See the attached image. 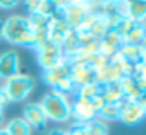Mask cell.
<instances>
[{"mask_svg": "<svg viewBox=\"0 0 146 135\" xmlns=\"http://www.w3.org/2000/svg\"><path fill=\"white\" fill-rule=\"evenodd\" d=\"M86 135H108V127L102 119L96 118L86 122Z\"/></svg>", "mask_w": 146, "mask_h": 135, "instance_id": "obj_22", "label": "cell"}, {"mask_svg": "<svg viewBox=\"0 0 146 135\" xmlns=\"http://www.w3.org/2000/svg\"><path fill=\"white\" fill-rule=\"evenodd\" d=\"M16 6V2H7V0H0V8L2 9H10Z\"/></svg>", "mask_w": 146, "mask_h": 135, "instance_id": "obj_26", "label": "cell"}, {"mask_svg": "<svg viewBox=\"0 0 146 135\" xmlns=\"http://www.w3.org/2000/svg\"><path fill=\"white\" fill-rule=\"evenodd\" d=\"M69 72H71V65L68 63V60H64L60 65L54 66L50 69H46L44 74H42V80L54 90L63 78L69 77Z\"/></svg>", "mask_w": 146, "mask_h": 135, "instance_id": "obj_12", "label": "cell"}, {"mask_svg": "<svg viewBox=\"0 0 146 135\" xmlns=\"http://www.w3.org/2000/svg\"><path fill=\"white\" fill-rule=\"evenodd\" d=\"M3 39L17 46L35 49V33L25 16H11L3 21Z\"/></svg>", "mask_w": 146, "mask_h": 135, "instance_id": "obj_1", "label": "cell"}, {"mask_svg": "<svg viewBox=\"0 0 146 135\" xmlns=\"http://www.w3.org/2000/svg\"><path fill=\"white\" fill-rule=\"evenodd\" d=\"M69 78L72 80L76 90L82 85L91 83L94 80V69L88 68V66H71V72H69Z\"/></svg>", "mask_w": 146, "mask_h": 135, "instance_id": "obj_14", "label": "cell"}, {"mask_svg": "<svg viewBox=\"0 0 146 135\" xmlns=\"http://www.w3.org/2000/svg\"><path fill=\"white\" fill-rule=\"evenodd\" d=\"M126 97H123L121 100H118V102H111V104H104V107H102L101 110H99L98 116L99 119H102V121H115V119H119V115L121 112H123L124 105L127 104Z\"/></svg>", "mask_w": 146, "mask_h": 135, "instance_id": "obj_15", "label": "cell"}, {"mask_svg": "<svg viewBox=\"0 0 146 135\" xmlns=\"http://www.w3.org/2000/svg\"><path fill=\"white\" fill-rule=\"evenodd\" d=\"M0 135H10V134H8V130L5 127H2V129H0Z\"/></svg>", "mask_w": 146, "mask_h": 135, "instance_id": "obj_28", "label": "cell"}, {"mask_svg": "<svg viewBox=\"0 0 146 135\" xmlns=\"http://www.w3.org/2000/svg\"><path fill=\"white\" fill-rule=\"evenodd\" d=\"M39 105L44 110L47 119H52L55 122H66L71 119V100L63 94L50 91L42 97Z\"/></svg>", "mask_w": 146, "mask_h": 135, "instance_id": "obj_2", "label": "cell"}, {"mask_svg": "<svg viewBox=\"0 0 146 135\" xmlns=\"http://www.w3.org/2000/svg\"><path fill=\"white\" fill-rule=\"evenodd\" d=\"M98 96H101V85L96 83V82H91V83L79 86L72 97H77V99H82V100H90V102H91V100Z\"/></svg>", "mask_w": 146, "mask_h": 135, "instance_id": "obj_19", "label": "cell"}, {"mask_svg": "<svg viewBox=\"0 0 146 135\" xmlns=\"http://www.w3.org/2000/svg\"><path fill=\"white\" fill-rule=\"evenodd\" d=\"M21 68V60L14 50H7V52L0 53V78H7L13 77V75L19 74Z\"/></svg>", "mask_w": 146, "mask_h": 135, "instance_id": "obj_10", "label": "cell"}, {"mask_svg": "<svg viewBox=\"0 0 146 135\" xmlns=\"http://www.w3.org/2000/svg\"><path fill=\"white\" fill-rule=\"evenodd\" d=\"M2 88L8 97V102H19V100H25L30 96V93L35 88V82L30 75L16 74L7 78Z\"/></svg>", "mask_w": 146, "mask_h": 135, "instance_id": "obj_3", "label": "cell"}, {"mask_svg": "<svg viewBox=\"0 0 146 135\" xmlns=\"http://www.w3.org/2000/svg\"><path fill=\"white\" fill-rule=\"evenodd\" d=\"M145 22H137L132 27V30L123 38L124 44H130V46H145Z\"/></svg>", "mask_w": 146, "mask_h": 135, "instance_id": "obj_18", "label": "cell"}, {"mask_svg": "<svg viewBox=\"0 0 146 135\" xmlns=\"http://www.w3.org/2000/svg\"><path fill=\"white\" fill-rule=\"evenodd\" d=\"M146 115V104L135 102V100H127L123 112L119 115V121L126 126H135L143 121Z\"/></svg>", "mask_w": 146, "mask_h": 135, "instance_id": "obj_9", "label": "cell"}, {"mask_svg": "<svg viewBox=\"0 0 146 135\" xmlns=\"http://www.w3.org/2000/svg\"><path fill=\"white\" fill-rule=\"evenodd\" d=\"M63 17L72 30H77L82 24L86 13L91 9V2H61Z\"/></svg>", "mask_w": 146, "mask_h": 135, "instance_id": "obj_5", "label": "cell"}, {"mask_svg": "<svg viewBox=\"0 0 146 135\" xmlns=\"http://www.w3.org/2000/svg\"><path fill=\"white\" fill-rule=\"evenodd\" d=\"M2 121H3V112L0 110V124H2Z\"/></svg>", "mask_w": 146, "mask_h": 135, "instance_id": "obj_29", "label": "cell"}, {"mask_svg": "<svg viewBox=\"0 0 146 135\" xmlns=\"http://www.w3.org/2000/svg\"><path fill=\"white\" fill-rule=\"evenodd\" d=\"M0 39H3V21H0Z\"/></svg>", "mask_w": 146, "mask_h": 135, "instance_id": "obj_27", "label": "cell"}, {"mask_svg": "<svg viewBox=\"0 0 146 135\" xmlns=\"http://www.w3.org/2000/svg\"><path fill=\"white\" fill-rule=\"evenodd\" d=\"M35 50H36V60H38L39 66H41L44 71L60 65L61 61L66 60V57L63 55V50H61V46L54 44V43H50V41L42 43L41 46H38Z\"/></svg>", "mask_w": 146, "mask_h": 135, "instance_id": "obj_4", "label": "cell"}, {"mask_svg": "<svg viewBox=\"0 0 146 135\" xmlns=\"http://www.w3.org/2000/svg\"><path fill=\"white\" fill-rule=\"evenodd\" d=\"M24 119L32 129H42L47 122V118L44 115V110L39 104H27L24 108Z\"/></svg>", "mask_w": 146, "mask_h": 135, "instance_id": "obj_13", "label": "cell"}, {"mask_svg": "<svg viewBox=\"0 0 146 135\" xmlns=\"http://www.w3.org/2000/svg\"><path fill=\"white\" fill-rule=\"evenodd\" d=\"M5 129L8 130L10 135H32V127L27 124V121L24 118L11 119Z\"/></svg>", "mask_w": 146, "mask_h": 135, "instance_id": "obj_20", "label": "cell"}, {"mask_svg": "<svg viewBox=\"0 0 146 135\" xmlns=\"http://www.w3.org/2000/svg\"><path fill=\"white\" fill-rule=\"evenodd\" d=\"M66 135H86V122H76L66 130Z\"/></svg>", "mask_w": 146, "mask_h": 135, "instance_id": "obj_24", "label": "cell"}, {"mask_svg": "<svg viewBox=\"0 0 146 135\" xmlns=\"http://www.w3.org/2000/svg\"><path fill=\"white\" fill-rule=\"evenodd\" d=\"M145 55H146V47L145 46H130V44H123L118 50V57L129 66L130 69L137 68L140 65H145Z\"/></svg>", "mask_w": 146, "mask_h": 135, "instance_id": "obj_7", "label": "cell"}, {"mask_svg": "<svg viewBox=\"0 0 146 135\" xmlns=\"http://www.w3.org/2000/svg\"><path fill=\"white\" fill-rule=\"evenodd\" d=\"M123 94L129 100H137L146 97V78H133L132 75H126L119 80Z\"/></svg>", "mask_w": 146, "mask_h": 135, "instance_id": "obj_6", "label": "cell"}, {"mask_svg": "<svg viewBox=\"0 0 146 135\" xmlns=\"http://www.w3.org/2000/svg\"><path fill=\"white\" fill-rule=\"evenodd\" d=\"M135 24H137V22H133L132 19L127 17V16H119V17H118L116 21H115L113 28H111V30H115L121 38H124L130 30H132V27H133Z\"/></svg>", "mask_w": 146, "mask_h": 135, "instance_id": "obj_21", "label": "cell"}, {"mask_svg": "<svg viewBox=\"0 0 146 135\" xmlns=\"http://www.w3.org/2000/svg\"><path fill=\"white\" fill-rule=\"evenodd\" d=\"M124 16L133 22H145L146 3L145 2H124Z\"/></svg>", "mask_w": 146, "mask_h": 135, "instance_id": "obj_17", "label": "cell"}, {"mask_svg": "<svg viewBox=\"0 0 146 135\" xmlns=\"http://www.w3.org/2000/svg\"><path fill=\"white\" fill-rule=\"evenodd\" d=\"M101 97L104 99L105 104H111V102H118L124 97L123 94V88H121L119 80L116 82H110V83L101 85Z\"/></svg>", "mask_w": 146, "mask_h": 135, "instance_id": "obj_16", "label": "cell"}, {"mask_svg": "<svg viewBox=\"0 0 146 135\" xmlns=\"http://www.w3.org/2000/svg\"><path fill=\"white\" fill-rule=\"evenodd\" d=\"M99 41L105 43L107 46H110L111 49H115V50H119L121 47H123V44H124L123 38H121L115 30H108L107 33H105L104 36H102V39H99Z\"/></svg>", "mask_w": 146, "mask_h": 135, "instance_id": "obj_23", "label": "cell"}, {"mask_svg": "<svg viewBox=\"0 0 146 135\" xmlns=\"http://www.w3.org/2000/svg\"><path fill=\"white\" fill-rule=\"evenodd\" d=\"M71 118L77 122H90L98 118V112L93 108L90 100H82L77 97H71Z\"/></svg>", "mask_w": 146, "mask_h": 135, "instance_id": "obj_8", "label": "cell"}, {"mask_svg": "<svg viewBox=\"0 0 146 135\" xmlns=\"http://www.w3.org/2000/svg\"><path fill=\"white\" fill-rule=\"evenodd\" d=\"M8 104V97H7V94H5V91H3V88L0 86V110L3 108L5 105Z\"/></svg>", "mask_w": 146, "mask_h": 135, "instance_id": "obj_25", "label": "cell"}, {"mask_svg": "<svg viewBox=\"0 0 146 135\" xmlns=\"http://www.w3.org/2000/svg\"><path fill=\"white\" fill-rule=\"evenodd\" d=\"M71 33L72 28L66 24L64 19H50V24L47 27V41L61 46Z\"/></svg>", "mask_w": 146, "mask_h": 135, "instance_id": "obj_11", "label": "cell"}]
</instances>
